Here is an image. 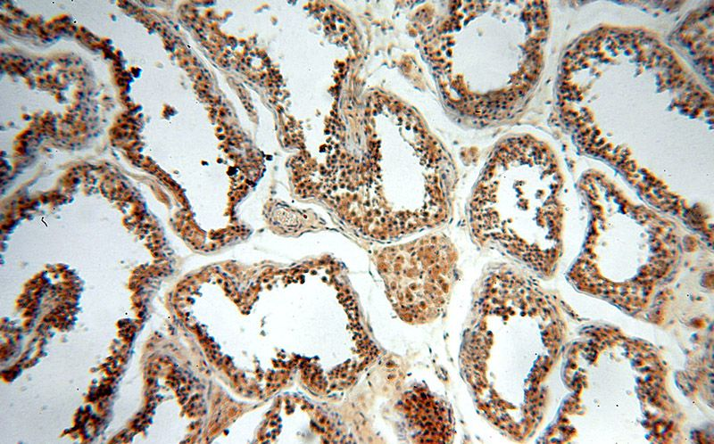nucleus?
I'll return each instance as SVG.
<instances>
[{"mask_svg":"<svg viewBox=\"0 0 714 444\" xmlns=\"http://www.w3.org/2000/svg\"><path fill=\"white\" fill-rule=\"evenodd\" d=\"M387 294L400 317L423 322L444 308L454 277L455 251L440 234L388 247L381 256Z\"/></svg>","mask_w":714,"mask_h":444,"instance_id":"nucleus-2","label":"nucleus"},{"mask_svg":"<svg viewBox=\"0 0 714 444\" xmlns=\"http://www.w3.org/2000/svg\"><path fill=\"white\" fill-rule=\"evenodd\" d=\"M560 177L551 152L528 137L503 142L489 159L469 203L477 238L536 265L559 244Z\"/></svg>","mask_w":714,"mask_h":444,"instance_id":"nucleus-1","label":"nucleus"}]
</instances>
